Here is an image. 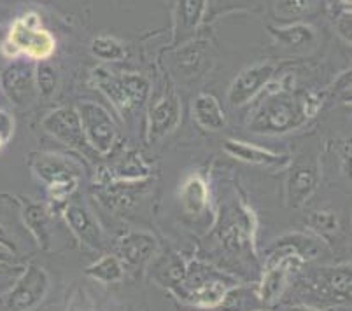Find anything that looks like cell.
<instances>
[{
  "mask_svg": "<svg viewBox=\"0 0 352 311\" xmlns=\"http://www.w3.org/2000/svg\"><path fill=\"white\" fill-rule=\"evenodd\" d=\"M268 32L274 35L280 44L289 47H300L307 46V44H312L314 38H316V32L310 25L305 23H293L286 25V27H268Z\"/></svg>",
  "mask_w": 352,
  "mask_h": 311,
  "instance_id": "44dd1931",
  "label": "cell"
},
{
  "mask_svg": "<svg viewBox=\"0 0 352 311\" xmlns=\"http://www.w3.org/2000/svg\"><path fill=\"white\" fill-rule=\"evenodd\" d=\"M0 88L16 107H28L35 100V69L32 62L14 60L0 73Z\"/></svg>",
  "mask_w": 352,
  "mask_h": 311,
  "instance_id": "ba28073f",
  "label": "cell"
},
{
  "mask_svg": "<svg viewBox=\"0 0 352 311\" xmlns=\"http://www.w3.org/2000/svg\"><path fill=\"white\" fill-rule=\"evenodd\" d=\"M11 261H12V255L9 254V252H6V250L0 249V262H9V264H11Z\"/></svg>",
  "mask_w": 352,
  "mask_h": 311,
  "instance_id": "4dcf8cb0",
  "label": "cell"
},
{
  "mask_svg": "<svg viewBox=\"0 0 352 311\" xmlns=\"http://www.w3.org/2000/svg\"><path fill=\"white\" fill-rule=\"evenodd\" d=\"M275 73V65L274 63H256V65L248 67L245 70L239 73V76L233 79L232 86L228 89V95H226V100L232 108L244 107L245 104L254 98L268 82L272 81V77Z\"/></svg>",
  "mask_w": 352,
  "mask_h": 311,
  "instance_id": "30bf717a",
  "label": "cell"
},
{
  "mask_svg": "<svg viewBox=\"0 0 352 311\" xmlns=\"http://www.w3.org/2000/svg\"><path fill=\"white\" fill-rule=\"evenodd\" d=\"M6 44L11 47V54H9L11 58L21 53L37 62H46L56 49V38L43 27L39 16L34 12L16 19L9 30Z\"/></svg>",
  "mask_w": 352,
  "mask_h": 311,
  "instance_id": "3957f363",
  "label": "cell"
},
{
  "mask_svg": "<svg viewBox=\"0 0 352 311\" xmlns=\"http://www.w3.org/2000/svg\"><path fill=\"white\" fill-rule=\"evenodd\" d=\"M342 4H344V8L347 9V8H351V0H340Z\"/></svg>",
  "mask_w": 352,
  "mask_h": 311,
  "instance_id": "1f68e13d",
  "label": "cell"
},
{
  "mask_svg": "<svg viewBox=\"0 0 352 311\" xmlns=\"http://www.w3.org/2000/svg\"><path fill=\"white\" fill-rule=\"evenodd\" d=\"M50 287L51 278L43 266H25L6 296V308L9 311L35 310L46 299Z\"/></svg>",
  "mask_w": 352,
  "mask_h": 311,
  "instance_id": "277c9868",
  "label": "cell"
},
{
  "mask_svg": "<svg viewBox=\"0 0 352 311\" xmlns=\"http://www.w3.org/2000/svg\"><path fill=\"white\" fill-rule=\"evenodd\" d=\"M309 288L319 303L340 304L351 301V266L324 268L310 277Z\"/></svg>",
  "mask_w": 352,
  "mask_h": 311,
  "instance_id": "9c48e42d",
  "label": "cell"
},
{
  "mask_svg": "<svg viewBox=\"0 0 352 311\" xmlns=\"http://www.w3.org/2000/svg\"><path fill=\"white\" fill-rule=\"evenodd\" d=\"M20 271L21 269L11 266L9 262H0V280H8V278L14 277V275H20Z\"/></svg>",
  "mask_w": 352,
  "mask_h": 311,
  "instance_id": "f1b7e54d",
  "label": "cell"
},
{
  "mask_svg": "<svg viewBox=\"0 0 352 311\" xmlns=\"http://www.w3.org/2000/svg\"><path fill=\"white\" fill-rule=\"evenodd\" d=\"M21 216H23L25 227L32 233L35 242L39 243L43 250L51 246V216L44 205L35 203L30 200H21Z\"/></svg>",
  "mask_w": 352,
  "mask_h": 311,
  "instance_id": "e0dca14e",
  "label": "cell"
},
{
  "mask_svg": "<svg viewBox=\"0 0 352 311\" xmlns=\"http://www.w3.org/2000/svg\"><path fill=\"white\" fill-rule=\"evenodd\" d=\"M58 84V76H56V70L53 65L46 62H41L35 69V88H37V95H41L43 98H51Z\"/></svg>",
  "mask_w": 352,
  "mask_h": 311,
  "instance_id": "cb8c5ba5",
  "label": "cell"
},
{
  "mask_svg": "<svg viewBox=\"0 0 352 311\" xmlns=\"http://www.w3.org/2000/svg\"><path fill=\"white\" fill-rule=\"evenodd\" d=\"M65 311H95V304L89 297V294L86 292V288L79 287L76 292L70 296L69 304H67Z\"/></svg>",
  "mask_w": 352,
  "mask_h": 311,
  "instance_id": "4316f807",
  "label": "cell"
},
{
  "mask_svg": "<svg viewBox=\"0 0 352 311\" xmlns=\"http://www.w3.org/2000/svg\"><path fill=\"white\" fill-rule=\"evenodd\" d=\"M43 128L53 139H56L60 143L70 147V149L79 150L81 154L85 152L86 156L97 154L86 140L78 108L60 107L56 111L50 112L43 119Z\"/></svg>",
  "mask_w": 352,
  "mask_h": 311,
  "instance_id": "52a82bcc",
  "label": "cell"
},
{
  "mask_svg": "<svg viewBox=\"0 0 352 311\" xmlns=\"http://www.w3.org/2000/svg\"><path fill=\"white\" fill-rule=\"evenodd\" d=\"M207 0H177L174 11V43H184L206 16Z\"/></svg>",
  "mask_w": 352,
  "mask_h": 311,
  "instance_id": "2e32d148",
  "label": "cell"
},
{
  "mask_svg": "<svg viewBox=\"0 0 352 311\" xmlns=\"http://www.w3.org/2000/svg\"><path fill=\"white\" fill-rule=\"evenodd\" d=\"M251 311H267V310H251Z\"/></svg>",
  "mask_w": 352,
  "mask_h": 311,
  "instance_id": "d6a6232c",
  "label": "cell"
},
{
  "mask_svg": "<svg viewBox=\"0 0 352 311\" xmlns=\"http://www.w3.org/2000/svg\"><path fill=\"white\" fill-rule=\"evenodd\" d=\"M319 0H275V14L280 18H302L316 9Z\"/></svg>",
  "mask_w": 352,
  "mask_h": 311,
  "instance_id": "d4e9b609",
  "label": "cell"
},
{
  "mask_svg": "<svg viewBox=\"0 0 352 311\" xmlns=\"http://www.w3.org/2000/svg\"><path fill=\"white\" fill-rule=\"evenodd\" d=\"M319 185V166L312 159H302L291 166L286 178V201L291 208H300L312 198Z\"/></svg>",
  "mask_w": 352,
  "mask_h": 311,
  "instance_id": "7c38bea8",
  "label": "cell"
},
{
  "mask_svg": "<svg viewBox=\"0 0 352 311\" xmlns=\"http://www.w3.org/2000/svg\"><path fill=\"white\" fill-rule=\"evenodd\" d=\"M256 2L258 0H207L204 21H214L228 12L248 11V9L254 8Z\"/></svg>",
  "mask_w": 352,
  "mask_h": 311,
  "instance_id": "7402d4cb",
  "label": "cell"
},
{
  "mask_svg": "<svg viewBox=\"0 0 352 311\" xmlns=\"http://www.w3.org/2000/svg\"><path fill=\"white\" fill-rule=\"evenodd\" d=\"M14 137V117L9 112L0 111V140L8 146Z\"/></svg>",
  "mask_w": 352,
  "mask_h": 311,
  "instance_id": "83f0119b",
  "label": "cell"
},
{
  "mask_svg": "<svg viewBox=\"0 0 352 311\" xmlns=\"http://www.w3.org/2000/svg\"><path fill=\"white\" fill-rule=\"evenodd\" d=\"M181 123V104L172 88L165 89L151 104L147 114V139L149 142L163 139Z\"/></svg>",
  "mask_w": 352,
  "mask_h": 311,
  "instance_id": "8fae6325",
  "label": "cell"
},
{
  "mask_svg": "<svg viewBox=\"0 0 352 311\" xmlns=\"http://www.w3.org/2000/svg\"><path fill=\"white\" fill-rule=\"evenodd\" d=\"M193 119L197 121L198 126L209 131H219L225 128L226 115L219 100L209 93H200L193 100Z\"/></svg>",
  "mask_w": 352,
  "mask_h": 311,
  "instance_id": "ac0fdd59",
  "label": "cell"
},
{
  "mask_svg": "<svg viewBox=\"0 0 352 311\" xmlns=\"http://www.w3.org/2000/svg\"><path fill=\"white\" fill-rule=\"evenodd\" d=\"M78 114L89 147L100 156H107L118 140V128L113 115L100 104L88 100L78 105Z\"/></svg>",
  "mask_w": 352,
  "mask_h": 311,
  "instance_id": "5b68a950",
  "label": "cell"
},
{
  "mask_svg": "<svg viewBox=\"0 0 352 311\" xmlns=\"http://www.w3.org/2000/svg\"><path fill=\"white\" fill-rule=\"evenodd\" d=\"M314 112L310 100H298L293 95L279 93L259 105L249 121V130L258 135H283L302 128Z\"/></svg>",
  "mask_w": 352,
  "mask_h": 311,
  "instance_id": "6da1fadb",
  "label": "cell"
},
{
  "mask_svg": "<svg viewBox=\"0 0 352 311\" xmlns=\"http://www.w3.org/2000/svg\"><path fill=\"white\" fill-rule=\"evenodd\" d=\"M223 149L232 158L249 163V165L267 166V168H284V166L289 165V158L286 154L272 152V150L242 142V140H226Z\"/></svg>",
  "mask_w": 352,
  "mask_h": 311,
  "instance_id": "9a60e30c",
  "label": "cell"
},
{
  "mask_svg": "<svg viewBox=\"0 0 352 311\" xmlns=\"http://www.w3.org/2000/svg\"><path fill=\"white\" fill-rule=\"evenodd\" d=\"M35 177L47 185L53 201H65L78 189L81 178V166L63 154L39 152L32 154L28 159Z\"/></svg>",
  "mask_w": 352,
  "mask_h": 311,
  "instance_id": "7a4b0ae2",
  "label": "cell"
},
{
  "mask_svg": "<svg viewBox=\"0 0 352 311\" xmlns=\"http://www.w3.org/2000/svg\"><path fill=\"white\" fill-rule=\"evenodd\" d=\"M310 226L314 227L319 233H331V231L337 229V216L333 214L331 210H318L314 211L309 219Z\"/></svg>",
  "mask_w": 352,
  "mask_h": 311,
  "instance_id": "484cf974",
  "label": "cell"
},
{
  "mask_svg": "<svg viewBox=\"0 0 352 311\" xmlns=\"http://www.w3.org/2000/svg\"><path fill=\"white\" fill-rule=\"evenodd\" d=\"M182 210L191 217H200L209 207V187L200 175H191L181 187Z\"/></svg>",
  "mask_w": 352,
  "mask_h": 311,
  "instance_id": "d6986e66",
  "label": "cell"
},
{
  "mask_svg": "<svg viewBox=\"0 0 352 311\" xmlns=\"http://www.w3.org/2000/svg\"><path fill=\"white\" fill-rule=\"evenodd\" d=\"M286 311H331V310H324V308H316V306H291L287 308Z\"/></svg>",
  "mask_w": 352,
  "mask_h": 311,
  "instance_id": "f546056e",
  "label": "cell"
},
{
  "mask_svg": "<svg viewBox=\"0 0 352 311\" xmlns=\"http://www.w3.org/2000/svg\"><path fill=\"white\" fill-rule=\"evenodd\" d=\"M91 53L100 58V60H104V62H120L126 56L123 44L114 37H107V35H100V37L94 38Z\"/></svg>",
  "mask_w": 352,
  "mask_h": 311,
  "instance_id": "603a6c76",
  "label": "cell"
},
{
  "mask_svg": "<svg viewBox=\"0 0 352 311\" xmlns=\"http://www.w3.org/2000/svg\"><path fill=\"white\" fill-rule=\"evenodd\" d=\"M98 88L123 112L140 107L149 98V91H151L149 82L139 73L105 76L98 81Z\"/></svg>",
  "mask_w": 352,
  "mask_h": 311,
  "instance_id": "8992f818",
  "label": "cell"
},
{
  "mask_svg": "<svg viewBox=\"0 0 352 311\" xmlns=\"http://www.w3.org/2000/svg\"><path fill=\"white\" fill-rule=\"evenodd\" d=\"M63 219L76 238L91 250H104L105 236L94 214L81 203H70L63 208Z\"/></svg>",
  "mask_w": 352,
  "mask_h": 311,
  "instance_id": "5bb4252c",
  "label": "cell"
},
{
  "mask_svg": "<svg viewBox=\"0 0 352 311\" xmlns=\"http://www.w3.org/2000/svg\"><path fill=\"white\" fill-rule=\"evenodd\" d=\"M158 249V242L151 233L146 231H130L116 242V257L123 268L139 269L151 261Z\"/></svg>",
  "mask_w": 352,
  "mask_h": 311,
  "instance_id": "4fadbf2b",
  "label": "cell"
},
{
  "mask_svg": "<svg viewBox=\"0 0 352 311\" xmlns=\"http://www.w3.org/2000/svg\"><path fill=\"white\" fill-rule=\"evenodd\" d=\"M85 273L89 278L100 281V284L111 285V284H120L124 277V268L121 264L120 259L113 254H105L98 259L97 262L89 264L85 269Z\"/></svg>",
  "mask_w": 352,
  "mask_h": 311,
  "instance_id": "ffe728a7",
  "label": "cell"
}]
</instances>
